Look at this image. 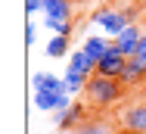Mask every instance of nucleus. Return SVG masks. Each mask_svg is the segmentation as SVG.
<instances>
[{
    "label": "nucleus",
    "mask_w": 146,
    "mask_h": 134,
    "mask_svg": "<svg viewBox=\"0 0 146 134\" xmlns=\"http://www.w3.org/2000/svg\"><path fill=\"white\" fill-rule=\"evenodd\" d=\"M121 125L131 134H146V103L140 106H127L124 115H121Z\"/></svg>",
    "instance_id": "obj_6"
},
{
    "label": "nucleus",
    "mask_w": 146,
    "mask_h": 134,
    "mask_svg": "<svg viewBox=\"0 0 146 134\" xmlns=\"http://www.w3.org/2000/svg\"><path fill=\"white\" fill-rule=\"evenodd\" d=\"M124 66H127V56H121V53L115 50V44H112L109 53L96 62V75H103V78H121Z\"/></svg>",
    "instance_id": "obj_5"
},
{
    "label": "nucleus",
    "mask_w": 146,
    "mask_h": 134,
    "mask_svg": "<svg viewBox=\"0 0 146 134\" xmlns=\"http://www.w3.org/2000/svg\"><path fill=\"white\" fill-rule=\"evenodd\" d=\"M109 47H112V41H109L106 34H90V38H84V44H81V50H84L90 59H96V62L109 53Z\"/></svg>",
    "instance_id": "obj_10"
},
{
    "label": "nucleus",
    "mask_w": 146,
    "mask_h": 134,
    "mask_svg": "<svg viewBox=\"0 0 146 134\" xmlns=\"http://www.w3.org/2000/svg\"><path fill=\"white\" fill-rule=\"evenodd\" d=\"M143 34H146V28H140V22H131V25L124 28V31L118 34L112 44H115V50H118L121 56L134 59V56H137V44L143 41Z\"/></svg>",
    "instance_id": "obj_3"
},
{
    "label": "nucleus",
    "mask_w": 146,
    "mask_h": 134,
    "mask_svg": "<svg viewBox=\"0 0 146 134\" xmlns=\"http://www.w3.org/2000/svg\"><path fill=\"white\" fill-rule=\"evenodd\" d=\"M68 72H81V75H96V59H90L84 50H75L68 56Z\"/></svg>",
    "instance_id": "obj_12"
},
{
    "label": "nucleus",
    "mask_w": 146,
    "mask_h": 134,
    "mask_svg": "<svg viewBox=\"0 0 146 134\" xmlns=\"http://www.w3.org/2000/svg\"><path fill=\"white\" fill-rule=\"evenodd\" d=\"M137 59H140V62H146V34H143V41L137 44Z\"/></svg>",
    "instance_id": "obj_19"
},
{
    "label": "nucleus",
    "mask_w": 146,
    "mask_h": 134,
    "mask_svg": "<svg viewBox=\"0 0 146 134\" xmlns=\"http://www.w3.org/2000/svg\"><path fill=\"white\" fill-rule=\"evenodd\" d=\"M25 13H28V16L44 13V0H25Z\"/></svg>",
    "instance_id": "obj_17"
},
{
    "label": "nucleus",
    "mask_w": 146,
    "mask_h": 134,
    "mask_svg": "<svg viewBox=\"0 0 146 134\" xmlns=\"http://www.w3.org/2000/svg\"><path fill=\"white\" fill-rule=\"evenodd\" d=\"M34 106L40 112H62L72 106V94H56V90H34Z\"/></svg>",
    "instance_id": "obj_4"
},
{
    "label": "nucleus",
    "mask_w": 146,
    "mask_h": 134,
    "mask_svg": "<svg viewBox=\"0 0 146 134\" xmlns=\"http://www.w3.org/2000/svg\"><path fill=\"white\" fill-rule=\"evenodd\" d=\"M75 134H109V128H106L103 122H87V125L75 128Z\"/></svg>",
    "instance_id": "obj_16"
},
{
    "label": "nucleus",
    "mask_w": 146,
    "mask_h": 134,
    "mask_svg": "<svg viewBox=\"0 0 146 134\" xmlns=\"http://www.w3.org/2000/svg\"><path fill=\"white\" fill-rule=\"evenodd\" d=\"M25 44H34V22H28V25H25Z\"/></svg>",
    "instance_id": "obj_18"
},
{
    "label": "nucleus",
    "mask_w": 146,
    "mask_h": 134,
    "mask_svg": "<svg viewBox=\"0 0 146 134\" xmlns=\"http://www.w3.org/2000/svg\"><path fill=\"white\" fill-rule=\"evenodd\" d=\"M90 22L103 28V34H106L109 41H115L118 34H121L124 28L131 25V19L124 16V9H112V6H103V9H96V13L90 16Z\"/></svg>",
    "instance_id": "obj_2"
},
{
    "label": "nucleus",
    "mask_w": 146,
    "mask_h": 134,
    "mask_svg": "<svg viewBox=\"0 0 146 134\" xmlns=\"http://www.w3.org/2000/svg\"><path fill=\"white\" fill-rule=\"evenodd\" d=\"M84 119V106L81 103H72L68 109H62V112H53V122H56L59 131H72V128H81L78 122Z\"/></svg>",
    "instance_id": "obj_7"
},
{
    "label": "nucleus",
    "mask_w": 146,
    "mask_h": 134,
    "mask_svg": "<svg viewBox=\"0 0 146 134\" xmlns=\"http://www.w3.org/2000/svg\"><path fill=\"white\" fill-rule=\"evenodd\" d=\"M121 84L124 87H134V84H140V81H146V62H140L137 56L134 59H127V66H124V72H121Z\"/></svg>",
    "instance_id": "obj_11"
},
{
    "label": "nucleus",
    "mask_w": 146,
    "mask_h": 134,
    "mask_svg": "<svg viewBox=\"0 0 146 134\" xmlns=\"http://www.w3.org/2000/svg\"><path fill=\"white\" fill-rule=\"evenodd\" d=\"M62 78H65V84H68V94H84V90H87L90 75H81V72H65Z\"/></svg>",
    "instance_id": "obj_13"
},
{
    "label": "nucleus",
    "mask_w": 146,
    "mask_h": 134,
    "mask_svg": "<svg viewBox=\"0 0 146 134\" xmlns=\"http://www.w3.org/2000/svg\"><path fill=\"white\" fill-rule=\"evenodd\" d=\"M47 56H50V59L72 56V53H68V38H59V34H53V41L47 44Z\"/></svg>",
    "instance_id": "obj_14"
},
{
    "label": "nucleus",
    "mask_w": 146,
    "mask_h": 134,
    "mask_svg": "<svg viewBox=\"0 0 146 134\" xmlns=\"http://www.w3.org/2000/svg\"><path fill=\"white\" fill-rule=\"evenodd\" d=\"M44 25L50 28V31H53V34H59V38H68V34H72V22H65V19H44Z\"/></svg>",
    "instance_id": "obj_15"
},
{
    "label": "nucleus",
    "mask_w": 146,
    "mask_h": 134,
    "mask_svg": "<svg viewBox=\"0 0 146 134\" xmlns=\"http://www.w3.org/2000/svg\"><path fill=\"white\" fill-rule=\"evenodd\" d=\"M75 16V3L72 0H44V19H65L72 22Z\"/></svg>",
    "instance_id": "obj_9"
},
{
    "label": "nucleus",
    "mask_w": 146,
    "mask_h": 134,
    "mask_svg": "<svg viewBox=\"0 0 146 134\" xmlns=\"http://www.w3.org/2000/svg\"><path fill=\"white\" fill-rule=\"evenodd\" d=\"M34 90H56V94H68V84L65 78H59V75H50V72H34Z\"/></svg>",
    "instance_id": "obj_8"
},
{
    "label": "nucleus",
    "mask_w": 146,
    "mask_h": 134,
    "mask_svg": "<svg viewBox=\"0 0 146 134\" xmlns=\"http://www.w3.org/2000/svg\"><path fill=\"white\" fill-rule=\"evenodd\" d=\"M121 90H124V84L118 78H103V75H93L87 81V97L90 103H96V106H112L121 100Z\"/></svg>",
    "instance_id": "obj_1"
}]
</instances>
